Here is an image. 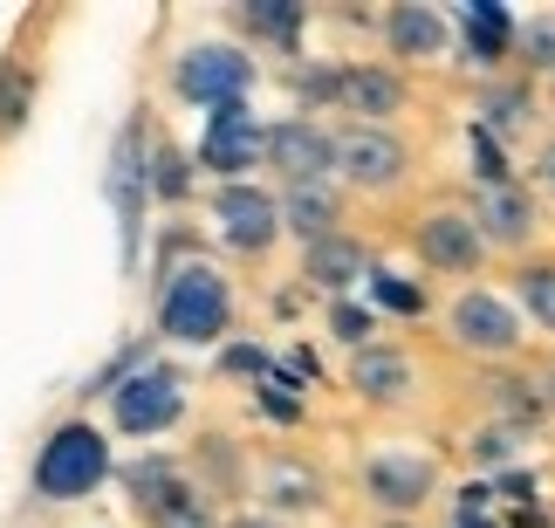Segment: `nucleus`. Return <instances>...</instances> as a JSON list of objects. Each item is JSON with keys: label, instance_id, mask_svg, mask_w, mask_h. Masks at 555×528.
<instances>
[{"label": "nucleus", "instance_id": "obj_1", "mask_svg": "<svg viewBox=\"0 0 555 528\" xmlns=\"http://www.w3.org/2000/svg\"><path fill=\"white\" fill-rule=\"evenodd\" d=\"M111 474H117L111 433H103L96 418H55L49 439L35 447L28 494L41 501V508H76V501H90Z\"/></svg>", "mask_w": 555, "mask_h": 528}, {"label": "nucleus", "instance_id": "obj_5", "mask_svg": "<svg viewBox=\"0 0 555 528\" xmlns=\"http://www.w3.org/2000/svg\"><path fill=\"white\" fill-rule=\"evenodd\" d=\"M357 488H364V501L384 521H418L439 501V460L418 447H377L357 467Z\"/></svg>", "mask_w": 555, "mask_h": 528}, {"label": "nucleus", "instance_id": "obj_12", "mask_svg": "<svg viewBox=\"0 0 555 528\" xmlns=\"http://www.w3.org/2000/svg\"><path fill=\"white\" fill-rule=\"evenodd\" d=\"M199 172H212L220 185L233 179H254L261 172V117L247 111V103H220V111H206L199 124Z\"/></svg>", "mask_w": 555, "mask_h": 528}, {"label": "nucleus", "instance_id": "obj_17", "mask_svg": "<svg viewBox=\"0 0 555 528\" xmlns=\"http://www.w3.org/2000/svg\"><path fill=\"white\" fill-rule=\"evenodd\" d=\"M274 214H282V234H295L302 247L344 234V193H336V179H323V185H282V193H274Z\"/></svg>", "mask_w": 555, "mask_h": 528}, {"label": "nucleus", "instance_id": "obj_27", "mask_svg": "<svg viewBox=\"0 0 555 528\" xmlns=\"http://www.w3.org/2000/svg\"><path fill=\"white\" fill-rule=\"evenodd\" d=\"M535 193L555 199V138H542V152H535Z\"/></svg>", "mask_w": 555, "mask_h": 528}, {"label": "nucleus", "instance_id": "obj_2", "mask_svg": "<svg viewBox=\"0 0 555 528\" xmlns=\"http://www.w3.org/2000/svg\"><path fill=\"white\" fill-rule=\"evenodd\" d=\"M233 330V282L212 261H179L158 288V336L179 350H212Z\"/></svg>", "mask_w": 555, "mask_h": 528}, {"label": "nucleus", "instance_id": "obj_24", "mask_svg": "<svg viewBox=\"0 0 555 528\" xmlns=\"http://www.w3.org/2000/svg\"><path fill=\"white\" fill-rule=\"evenodd\" d=\"M487 103V124H494L501 138H515V131H528V124H535V82H494V90L480 96Z\"/></svg>", "mask_w": 555, "mask_h": 528}, {"label": "nucleus", "instance_id": "obj_10", "mask_svg": "<svg viewBox=\"0 0 555 528\" xmlns=\"http://www.w3.org/2000/svg\"><path fill=\"white\" fill-rule=\"evenodd\" d=\"M466 214H474L480 241H487V255H528V247L542 241V199L528 193L521 179H494V185H480Z\"/></svg>", "mask_w": 555, "mask_h": 528}, {"label": "nucleus", "instance_id": "obj_29", "mask_svg": "<svg viewBox=\"0 0 555 528\" xmlns=\"http://www.w3.org/2000/svg\"><path fill=\"white\" fill-rule=\"evenodd\" d=\"M542 398H548V405H555V371H548V385H542Z\"/></svg>", "mask_w": 555, "mask_h": 528}, {"label": "nucleus", "instance_id": "obj_23", "mask_svg": "<svg viewBox=\"0 0 555 528\" xmlns=\"http://www.w3.org/2000/svg\"><path fill=\"white\" fill-rule=\"evenodd\" d=\"M241 28L254 41L295 49V35H302V8H295V0H247V8H241Z\"/></svg>", "mask_w": 555, "mask_h": 528}, {"label": "nucleus", "instance_id": "obj_26", "mask_svg": "<svg viewBox=\"0 0 555 528\" xmlns=\"http://www.w3.org/2000/svg\"><path fill=\"white\" fill-rule=\"evenodd\" d=\"M371 330H377V315H371V309H357V302H336V336H344L350 350H364V344H377Z\"/></svg>", "mask_w": 555, "mask_h": 528}, {"label": "nucleus", "instance_id": "obj_25", "mask_svg": "<svg viewBox=\"0 0 555 528\" xmlns=\"http://www.w3.org/2000/svg\"><path fill=\"white\" fill-rule=\"evenodd\" d=\"M28 111H35V76L8 55L0 62V138H14L21 124H28Z\"/></svg>", "mask_w": 555, "mask_h": 528}, {"label": "nucleus", "instance_id": "obj_32", "mask_svg": "<svg viewBox=\"0 0 555 528\" xmlns=\"http://www.w3.org/2000/svg\"><path fill=\"white\" fill-rule=\"evenodd\" d=\"M185 528H212V521H185Z\"/></svg>", "mask_w": 555, "mask_h": 528}, {"label": "nucleus", "instance_id": "obj_19", "mask_svg": "<svg viewBox=\"0 0 555 528\" xmlns=\"http://www.w3.org/2000/svg\"><path fill=\"white\" fill-rule=\"evenodd\" d=\"M302 274H309V288H323V295H350L371 274V255H364L357 234H330V241L302 247Z\"/></svg>", "mask_w": 555, "mask_h": 528}, {"label": "nucleus", "instance_id": "obj_14", "mask_svg": "<svg viewBox=\"0 0 555 528\" xmlns=\"http://www.w3.org/2000/svg\"><path fill=\"white\" fill-rule=\"evenodd\" d=\"M412 247H418V261L433 274H480L487 268V241H480V227H474L466 206H433V214H418Z\"/></svg>", "mask_w": 555, "mask_h": 528}, {"label": "nucleus", "instance_id": "obj_30", "mask_svg": "<svg viewBox=\"0 0 555 528\" xmlns=\"http://www.w3.org/2000/svg\"><path fill=\"white\" fill-rule=\"evenodd\" d=\"M377 528H425V521H377Z\"/></svg>", "mask_w": 555, "mask_h": 528}, {"label": "nucleus", "instance_id": "obj_6", "mask_svg": "<svg viewBox=\"0 0 555 528\" xmlns=\"http://www.w3.org/2000/svg\"><path fill=\"white\" fill-rule=\"evenodd\" d=\"M185 418V371L179 364H138L124 385H111V426L117 439H158Z\"/></svg>", "mask_w": 555, "mask_h": 528}, {"label": "nucleus", "instance_id": "obj_11", "mask_svg": "<svg viewBox=\"0 0 555 528\" xmlns=\"http://www.w3.org/2000/svg\"><path fill=\"white\" fill-rule=\"evenodd\" d=\"M261 172H274L282 185H323L330 179V124L309 111L261 124Z\"/></svg>", "mask_w": 555, "mask_h": 528}, {"label": "nucleus", "instance_id": "obj_15", "mask_svg": "<svg viewBox=\"0 0 555 528\" xmlns=\"http://www.w3.org/2000/svg\"><path fill=\"white\" fill-rule=\"evenodd\" d=\"M404 103H412V82L391 62H350V69H336V111H350L344 124H384V131H398Z\"/></svg>", "mask_w": 555, "mask_h": 528}, {"label": "nucleus", "instance_id": "obj_20", "mask_svg": "<svg viewBox=\"0 0 555 528\" xmlns=\"http://www.w3.org/2000/svg\"><path fill=\"white\" fill-rule=\"evenodd\" d=\"M507 309L521 315V330L535 323L542 336H555V261H521L515 288H507Z\"/></svg>", "mask_w": 555, "mask_h": 528}, {"label": "nucleus", "instance_id": "obj_31", "mask_svg": "<svg viewBox=\"0 0 555 528\" xmlns=\"http://www.w3.org/2000/svg\"><path fill=\"white\" fill-rule=\"evenodd\" d=\"M453 528H487V521H453Z\"/></svg>", "mask_w": 555, "mask_h": 528}, {"label": "nucleus", "instance_id": "obj_8", "mask_svg": "<svg viewBox=\"0 0 555 528\" xmlns=\"http://www.w3.org/2000/svg\"><path fill=\"white\" fill-rule=\"evenodd\" d=\"M439 330H446V344L466 350V357H515L521 350V315L507 309V295L494 288H460L453 302L439 309Z\"/></svg>", "mask_w": 555, "mask_h": 528}, {"label": "nucleus", "instance_id": "obj_28", "mask_svg": "<svg viewBox=\"0 0 555 528\" xmlns=\"http://www.w3.org/2000/svg\"><path fill=\"white\" fill-rule=\"evenodd\" d=\"M227 528H288V521H274V515H233Z\"/></svg>", "mask_w": 555, "mask_h": 528}, {"label": "nucleus", "instance_id": "obj_13", "mask_svg": "<svg viewBox=\"0 0 555 528\" xmlns=\"http://www.w3.org/2000/svg\"><path fill=\"white\" fill-rule=\"evenodd\" d=\"M350 391L364 398L371 412H404V405H418V391H425V377L412 364V350H398V344H364V350H350Z\"/></svg>", "mask_w": 555, "mask_h": 528}, {"label": "nucleus", "instance_id": "obj_4", "mask_svg": "<svg viewBox=\"0 0 555 528\" xmlns=\"http://www.w3.org/2000/svg\"><path fill=\"white\" fill-rule=\"evenodd\" d=\"M254 82H261V62L241 41H192L172 55V96L199 103V111H220V103H247Z\"/></svg>", "mask_w": 555, "mask_h": 528}, {"label": "nucleus", "instance_id": "obj_21", "mask_svg": "<svg viewBox=\"0 0 555 528\" xmlns=\"http://www.w3.org/2000/svg\"><path fill=\"white\" fill-rule=\"evenodd\" d=\"M460 28H466V62H480V69H501L507 49H515V21L501 8H466Z\"/></svg>", "mask_w": 555, "mask_h": 528}, {"label": "nucleus", "instance_id": "obj_3", "mask_svg": "<svg viewBox=\"0 0 555 528\" xmlns=\"http://www.w3.org/2000/svg\"><path fill=\"white\" fill-rule=\"evenodd\" d=\"M330 179L357 199H391L412 179V144L384 124H330Z\"/></svg>", "mask_w": 555, "mask_h": 528}, {"label": "nucleus", "instance_id": "obj_9", "mask_svg": "<svg viewBox=\"0 0 555 528\" xmlns=\"http://www.w3.org/2000/svg\"><path fill=\"white\" fill-rule=\"evenodd\" d=\"M212 227H220V241L241 261H261V255H274V241H282V214H274V193L261 179L212 185Z\"/></svg>", "mask_w": 555, "mask_h": 528}, {"label": "nucleus", "instance_id": "obj_22", "mask_svg": "<svg viewBox=\"0 0 555 528\" xmlns=\"http://www.w3.org/2000/svg\"><path fill=\"white\" fill-rule=\"evenodd\" d=\"M507 55L521 62V82H528V76H548V82H555V8L515 21V49H507Z\"/></svg>", "mask_w": 555, "mask_h": 528}, {"label": "nucleus", "instance_id": "obj_7", "mask_svg": "<svg viewBox=\"0 0 555 528\" xmlns=\"http://www.w3.org/2000/svg\"><path fill=\"white\" fill-rule=\"evenodd\" d=\"M117 474H124L131 515H138L144 528H185V521H206V494H199V480H192L179 460L144 453V460H131V467H117Z\"/></svg>", "mask_w": 555, "mask_h": 528}, {"label": "nucleus", "instance_id": "obj_18", "mask_svg": "<svg viewBox=\"0 0 555 528\" xmlns=\"http://www.w3.org/2000/svg\"><path fill=\"white\" fill-rule=\"evenodd\" d=\"M254 494L274 508V521L282 515H315L330 501V480L309 467V460H261V474H254Z\"/></svg>", "mask_w": 555, "mask_h": 528}, {"label": "nucleus", "instance_id": "obj_16", "mask_svg": "<svg viewBox=\"0 0 555 528\" xmlns=\"http://www.w3.org/2000/svg\"><path fill=\"white\" fill-rule=\"evenodd\" d=\"M377 35L398 62H439L453 49V21L439 8H425V0H391V8L377 14Z\"/></svg>", "mask_w": 555, "mask_h": 528}]
</instances>
